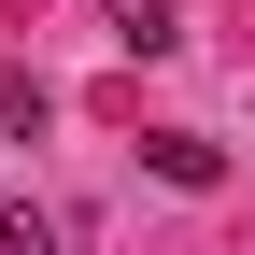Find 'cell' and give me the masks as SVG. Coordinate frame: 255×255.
<instances>
[{"label":"cell","mask_w":255,"mask_h":255,"mask_svg":"<svg viewBox=\"0 0 255 255\" xmlns=\"http://www.w3.org/2000/svg\"><path fill=\"white\" fill-rule=\"evenodd\" d=\"M0 255H71V227H57V213H28V199H14V213H0Z\"/></svg>","instance_id":"4"},{"label":"cell","mask_w":255,"mask_h":255,"mask_svg":"<svg viewBox=\"0 0 255 255\" xmlns=\"http://www.w3.org/2000/svg\"><path fill=\"white\" fill-rule=\"evenodd\" d=\"M142 170H156V184H184V199H199V184H227V156H213L199 128H156V142H142Z\"/></svg>","instance_id":"1"},{"label":"cell","mask_w":255,"mask_h":255,"mask_svg":"<svg viewBox=\"0 0 255 255\" xmlns=\"http://www.w3.org/2000/svg\"><path fill=\"white\" fill-rule=\"evenodd\" d=\"M43 114H57V85L28 71V57H0V128H14V142H28V128H43Z\"/></svg>","instance_id":"3"},{"label":"cell","mask_w":255,"mask_h":255,"mask_svg":"<svg viewBox=\"0 0 255 255\" xmlns=\"http://www.w3.org/2000/svg\"><path fill=\"white\" fill-rule=\"evenodd\" d=\"M114 43H128V57H170V43H184V0H114Z\"/></svg>","instance_id":"2"}]
</instances>
